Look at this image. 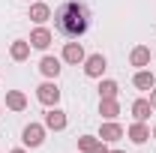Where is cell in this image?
Here are the masks:
<instances>
[{
	"mask_svg": "<svg viewBox=\"0 0 156 153\" xmlns=\"http://www.w3.org/2000/svg\"><path fill=\"white\" fill-rule=\"evenodd\" d=\"M54 27H57L63 36H69V39L84 36L87 27H90V12H87V6L78 3V0H66L57 12H54Z\"/></svg>",
	"mask_w": 156,
	"mask_h": 153,
	"instance_id": "6da1fadb",
	"label": "cell"
},
{
	"mask_svg": "<svg viewBox=\"0 0 156 153\" xmlns=\"http://www.w3.org/2000/svg\"><path fill=\"white\" fill-rule=\"evenodd\" d=\"M21 138H24V144H27V147H39V144L45 141V126H39V123H30V126H24Z\"/></svg>",
	"mask_w": 156,
	"mask_h": 153,
	"instance_id": "7a4b0ae2",
	"label": "cell"
},
{
	"mask_svg": "<svg viewBox=\"0 0 156 153\" xmlns=\"http://www.w3.org/2000/svg\"><path fill=\"white\" fill-rule=\"evenodd\" d=\"M105 57L102 54H90V57H84V72L90 78H102V72H105Z\"/></svg>",
	"mask_w": 156,
	"mask_h": 153,
	"instance_id": "3957f363",
	"label": "cell"
},
{
	"mask_svg": "<svg viewBox=\"0 0 156 153\" xmlns=\"http://www.w3.org/2000/svg\"><path fill=\"white\" fill-rule=\"evenodd\" d=\"M36 99L42 102V105H57V99H60V90H57V84L45 81V84H42V87L36 90Z\"/></svg>",
	"mask_w": 156,
	"mask_h": 153,
	"instance_id": "277c9868",
	"label": "cell"
},
{
	"mask_svg": "<svg viewBox=\"0 0 156 153\" xmlns=\"http://www.w3.org/2000/svg\"><path fill=\"white\" fill-rule=\"evenodd\" d=\"M99 138H102V141H120V138H123V126L114 123V120H108V123H102Z\"/></svg>",
	"mask_w": 156,
	"mask_h": 153,
	"instance_id": "5b68a950",
	"label": "cell"
},
{
	"mask_svg": "<svg viewBox=\"0 0 156 153\" xmlns=\"http://www.w3.org/2000/svg\"><path fill=\"white\" fill-rule=\"evenodd\" d=\"M63 60H66V63H84V48H81V42H66Z\"/></svg>",
	"mask_w": 156,
	"mask_h": 153,
	"instance_id": "8992f818",
	"label": "cell"
},
{
	"mask_svg": "<svg viewBox=\"0 0 156 153\" xmlns=\"http://www.w3.org/2000/svg\"><path fill=\"white\" fill-rule=\"evenodd\" d=\"M30 45H33V48H42V51H45V48L51 45V30H45V27H36V30L30 33Z\"/></svg>",
	"mask_w": 156,
	"mask_h": 153,
	"instance_id": "52a82bcc",
	"label": "cell"
},
{
	"mask_svg": "<svg viewBox=\"0 0 156 153\" xmlns=\"http://www.w3.org/2000/svg\"><path fill=\"white\" fill-rule=\"evenodd\" d=\"M45 126H48V129H54V132L66 129V114H63V111H57V108H51V111L45 114Z\"/></svg>",
	"mask_w": 156,
	"mask_h": 153,
	"instance_id": "ba28073f",
	"label": "cell"
},
{
	"mask_svg": "<svg viewBox=\"0 0 156 153\" xmlns=\"http://www.w3.org/2000/svg\"><path fill=\"white\" fill-rule=\"evenodd\" d=\"M132 84H135L138 90H153L156 75H153V72H147V69H138V72H135V78H132Z\"/></svg>",
	"mask_w": 156,
	"mask_h": 153,
	"instance_id": "9c48e42d",
	"label": "cell"
},
{
	"mask_svg": "<svg viewBox=\"0 0 156 153\" xmlns=\"http://www.w3.org/2000/svg\"><path fill=\"white\" fill-rule=\"evenodd\" d=\"M6 108L24 111V108H27V96L21 93V90H9V93H6Z\"/></svg>",
	"mask_w": 156,
	"mask_h": 153,
	"instance_id": "30bf717a",
	"label": "cell"
},
{
	"mask_svg": "<svg viewBox=\"0 0 156 153\" xmlns=\"http://www.w3.org/2000/svg\"><path fill=\"white\" fill-rule=\"evenodd\" d=\"M129 138H132L135 144H144V141L150 138V129L144 126V120H135V123L129 126Z\"/></svg>",
	"mask_w": 156,
	"mask_h": 153,
	"instance_id": "8fae6325",
	"label": "cell"
},
{
	"mask_svg": "<svg viewBox=\"0 0 156 153\" xmlns=\"http://www.w3.org/2000/svg\"><path fill=\"white\" fill-rule=\"evenodd\" d=\"M150 111H153L150 99H135V102H132V117H135V120H147Z\"/></svg>",
	"mask_w": 156,
	"mask_h": 153,
	"instance_id": "7c38bea8",
	"label": "cell"
},
{
	"mask_svg": "<svg viewBox=\"0 0 156 153\" xmlns=\"http://www.w3.org/2000/svg\"><path fill=\"white\" fill-rule=\"evenodd\" d=\"M99 114L105 117V120H114L120 114V105H117V99H102L99 102Z\"/></svg>",
	"mask_w": 156,
	"mask_h": 153,
	"instance_id": "4fadbf2b",
	"label": "cell"
},
{
	"mask_svg": "<svg viewBox=\"0 0 156 153\" xmlns=\"http://www.w3.org/2000/svg\"><path fill=\"white\" fill-rule=\"evenodd\" d=\"M39 69H42V75H48V78H57V75H60V60H57V57H42Z\"/></svg>",
	"mask_w": 156,
	"mask_h": 153,
	"instance_id": "5bb4252c",
	"label": "cell"
},
{
	"mask_svg": "<svg viewBox=\"0 0 156 153\" xmlns=\"http://www.w3.org/2000/svg\"><path fill=\"white\" fill-rule=\"evenodd\" d=\"M30 18L36 21V24H45V21L51 18V9H48L45 3H33V6H30Z\"/></svg>",
	"mask_w": 156,
	"mask_h": 153,
	"instance_id": "9a60e30c",
	"label": "cell"
},
{
	"mask_svg": "<svg viewBox=\"0 0 156 153\" xmlns=\"http://www.w3.org/2000/svg\"><path fill=\"white\" fill-rule=\"evenodd\" d=\"M9 54H12V60H27V57H30V42H24V39H18V42H12Z\"/></svg>",
	"mask_w": 156,
	"mask_h": 153,
	"instance_id": "2e32d148",
	"label": "cell"
},
{
	"mask_svg": "<svg viewBox=\"0 0 156 153\" xmlns=\"http://www.w3.org/2000/svg\"><path fill=\"white\" fill-rule=\"evenodd\" d=\"M132 66H147L150 63V48L147 45H138V48H132Z\"/></svg>",
	"mask_w": 156,
	"mask_h": 153,
	"instance_id": "e0dca14e",
	"label": "cell"
},
{
	"mask_svg": "<svg viewBox=\"0 0 156 153\" xmlns=\"http://www.w3.org/2000/svg\"><path fill=\"white\" fill-rule=\"evenodd\" d=\"M99 96H102V99H114V96H117V81L105 78V81L99 84Z\"/></svg>",
	"mask_w": 156,
	"mask_h": 153,
	"instance_id": "ac0fdd59",
	"label": "cell"
},
{
	"mask_svg": "<svg viewBox=\"0 0 156 153\" xmlns=\"http://www.w3.org/2000/svg\"><path fill=\"white\" fill-rule=\"evenodd\" d=\"M96 144H99V138H93V135H81L78 138V150H84V153H90Z\"/></svg>",
	"mask_w": 156,
	"mask_h": 153,
	"instance_id": "d6986e66",
	"label": "cell"
},
{
	"mask_svg": "<svg viewBox=\"0 0 156 153\" xmlns=\"http://www.w3.org/2000/svg\"><path fill=\"white\" fill-rule=\"evenodd\" d=\"M90 153H111V150H108L105 144H96V147H93V150H90Z\"/></svg>",
	"mask_w": 156,
	"mask_h": 153,
	"instance_id": "ffe728a7",
	"label": "cell"
},
{
	"mask_svg": "<svg viewBox=\"0 0 156 153\" xmlns=\"http://www.w3.org/2000/svg\"><path fill=\"white\" fill-rule=\"evenodd\" d=\"M150 105L156 108V90H150Z\"/></svg>",
	"mask_w": 156,
	"mask_h": 153,
	"instance_id": "44dd1931",
	"label": "cell"
},
{
	"mask_svg": "<svg viewBox=\"0 0 156 153\" xmlns=\"http://www.w3.org/2000/svg\"><path fill=\"white\" fill-rule=\"evenodd\" d=\"M12 153H24V150H12Z\"/></svg>",
	"mask_w": 156,
	"mask_h": 153,
	"instance_id": "7402d4cb",
	"label": "cell"
},
{
	"mask_svg": "<svg viewBox=\"0 0 156 153\" xmlns=\"http://www.w3.org/2000/svg\"><path fill=\"white\" fill-rule=\"evenodd\" d=\"M111 153H123V150H111Z\"/></svg>",
	"mask_w": 156,
	"mask_h": 153,
	"instance_id": "603a6c76",
	"label": "cell"
},
{
	"mask_svg": "<svg viewBox=\"0 0 156 153\" xmlns=\"http://www.w3.org/2000/svg\"><path fill=\"white\" fill-rule=\"evenodd\" d=\"M153 138H156V129H153Z\"/></svg>",
	"mask_w": 156,
	"mask_h": 153,
	"instance_id": "cb8c5ba5",
	"label": "cell"
}]
</instances>
